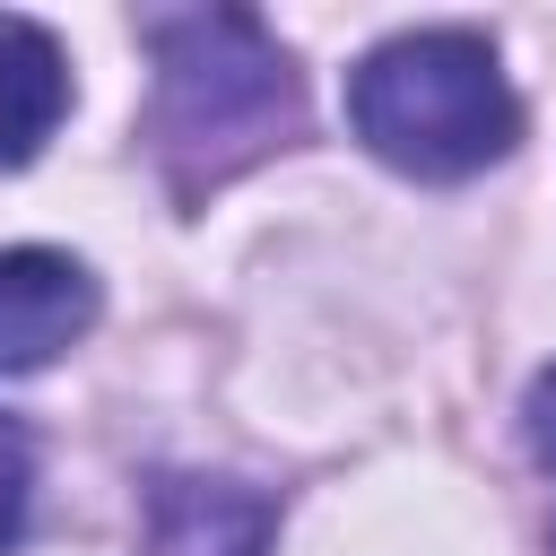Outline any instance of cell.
I'll list each match as a JSON object with an SVG mask.
<instances>
[{"mask_svg":"<svg viewBox=\"0 0 556 556\" xmlns=\"http://www.w3.org/2000/svg\"><path fill=\"white\" fill-rule=\"evenodd\" d=\"M348 122L382 165L417 182H460L521 139V104L486 35L469 26H426V35H391L382 52H365L348 78Z\"/></svg>","mask_w":556,"mask_h":556,"instance_id":"6da1fadb","label":"cell"},{"mask_svg":"<svg viewBox=\"0 0 556 556\" xmlns=\"http://www.w3.org/2000/svg\"><path fill=\"white\" fill-rule=\"evenodd\" d=\"M148 43H156V148L182 191L226 182L295 122L287 52L252 17L191 9V17H156Z\"/></svg>","mask_w":556,"mask_h":556,"instance_id":"7a4b0ae2","label":"cell"},{"mask_svg":"<svg viewBox=\"0 0 556 556\" xmlns=\"http://www.w3.org/2000/svg\"><path fill=\"white\" fill-rule=\"evenodd\" d=\"M87 321H96V278L70 252H43V243L0 252V374L52 365Z\"/></svg>","mask_w":556,"mask_h":556,"instance_id":"3957f363","label":"cell"},{"mask_svg":"<svg viewBox=\"0 0 556 556\" xmlns=\"http://www.w3.org/2000/svg\"><path fill=\"white\" fill-rule=\"evenodd\" d=\"M70 113V61L35 17H0V165H26Z\"/></svg>","mask_w":556,"mask_h":556,"instance_id":"277c9868","label":"cell"},{"mask_svg":"<svg viewBox=\"0 0 556 556\" xmlns=\"http://www.w3.org/2000/svg\"><path fill=\"white\" fill-rule=\"evenodd\" d=\"M269 513L235 486L208 478H165L156 486V556H261Z\"/></svg>","mask_w":556,"mask_h":556,"instance_id":"5b68a950","label":"cell"},{"mask_svg":"<svg viewBox=\"0 0 556 556\" xmlns=\"http://www.w3.org/2000/svg\"><path fill=\"white\" fill-rule=\"evenodd\" d=\"M26 504H35V443L17 417H0V547H17Z\"/></svg>","mask_w":556,"mask_h":556,"instance_id":"8992f818","label":"cell"},{"mask_svg":"<svg viewBox=\"0 0 556 556\" xmlns=\"http://www.w3.org/2000/svg\"><path fill=\"white\" fill-rule=\"evenodd\" d=\"M530 452H539V460L556 469V365H547V374L530 382Z\"/></svg>","mask_w":556,"mask_h":556,"instance_id":"52a82bcc","label":"cell"}]
</instances>
